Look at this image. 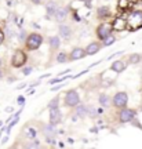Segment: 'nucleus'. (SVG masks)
I'll use <instances>...</instances> for the list:
<instances>
[{"label": "nucleus", "instance_id": "obj_1", "mask_svg": "<svg viewBox=\"0 0 142 149\" xmlns=\"http://www.w3.org/2000/svg\"><path fill=\"white\" fill-rule=\"evenodd\" d=\"M126 28L130 31H137L142 28V11H134L126 21Z\"/></svg>", "mask_w": 142, "mask_h": 149}, {"label": "nucleus", "instance_id": "obj_2", "mask_svg": "<svg viewBox=\"0 0 142 149\" xmlns=\"http://www.w3.org/2000/svg\"><path fill=\"white\" fill-rule=\"evenodd\" d=\"M42 43H43V37L40 35H37V33H32L26 39V46L29 50H36Z\"/></svg>", "mask_w": 142, "mask_h": 149}, {"label": "nucleus", "instance_id": "obj_3", "mask_svg": "<svg viewBox=\"0 0 142 149\" xmlns=\"http://www.w3.org/2000/svg\"><path fill=\"white\" fill-rule=\"evenodd\" d=\"M13 66H15V68H19V66H22V65L26 62V55H25V53L24 51H21V50H17V53L14 54V57H13Z\"/></svg>", "mask_w": 142, "mask_h": 149}, {"label": "nucleus", "instance_id": "obj_4", "mask_svg": "<svg viewBox=\"0 0 142 149\" xmlns=\"http://www.w3.org/2000/svg\"><path fill=\"white\" fill-rule=\"evenodd\" d=\"M127 100H128V97H127L126 93H117L113 98V104L117 108H124L127 104Z\"/></svg>", "mask_w": 142, "mask_h": 149}, {"label": "nucleus", "instance_id": "obj_5", "mask_svg": "<svg viewBox=\"0 0 142 149\" xmlns=\"http://www.w3.org/2000/svg\"><path fill=\"white\" fill-rule=\"evenodd\" d=\"M66 105L69 107H74V105H77L79 104V94L76 93V91H69L68 94H66Z\"/></svg>", "mask_w": 142, "mask_h": 149}, {"label": "nucleus", "instance_id": "obj_6", "mask_svg": "<svg viewBox=\"0 0 142 149\" xmlns=\"http://www.w3.org/2000/svg\"><path fill=\"white\" fill-rule=\"evenodd\" d=\"M134 116H135V113H134V111H131V109H123V111L120 112V120L124 123L134 120Z\"/></svg>", "mask_w": 142, "mask_h": 149}, {"label": "nucleus", "instance_id": "obj_7", "mask_svg": "<svg viewBox=\"0 0 142 149\" xmlns=\"http://www.w3.org/2000/svg\"><path fill=\"white\" fill-rule=\"evenodd\" d=\"M111 26L108 25V24H104V25H101L100 28H98V31H97V33H98V37L100 39H105L106 36H109L111 35Z\"/></svg>", "mask_w": 142, "mask_h": 149}, {"label": "nucleus", "instance_id": "obj_8", "mask_svg": "<svg viewBox=\"0 0 142 149\" xmlns=\"http://www.w3.org/2000/svg\"><path fill=\"white\" fill-rule=\"evenodd\" d=\"M50 122H51V124H57V123L61 122V112H59L58 108L51 109V112H50Z\"/></svg>", "mask_w": 142, "mask_h": 149}, {"label": "nucleus", "instance_id": "obj_9", "mask_svg": "<svg viewBox=\"0 0 142 149\" xmlns=\"http://www.w3.org/2000/svg\"><path fill=\"white\" fill-rule=\"evenodd\" d=\"M113 29L115 31H124L126 29V19L116 18L115 21H113Z\"/></svg>", "mask_w": 142, "mask_h": 149}, {"label": "nucleus", "instance_id": "obj_10", "mask_svg": "<svg viewBox=\"0 0 142 149\" xmlns=\"http://www.w3.org/2000/svg\"><path fill=\"white\" fill-rule=\"evenodd\" d=\"M84 55H86V53H84L83 48H74L73 51H72V54H70V58L72 59H80V58H83Z\"/></svg>", "mask_w": 142, "mask_h": 149}, {"label": "nucleus", "instance_id": "obj_11", "mask_svg": "<svg viewBox=\"0 0 142 149\" xmlns=\"http://www.w3.org/2000/svg\"><path fill=\"white\" fill-rule=\"evenodd\" d=\"M100 51V44H97V43H91L88 47L86 48V54L87 55H93V54L98 53Z\"/></svg>", "mask_w": 142, "mask_h": 149}, {"label": "nucleus", "instance_id": "obj_12", "mask_svg": "<svg viewBox=\"0 0 142 149\" xmlns=\"http://www.w3.org/2000/svg\"><path fill=\"white\" fill-rule=\"evenodd\" d=\"M124 68H126V65L123 64L121 61H115L113 64H112V70H115V72H123L124 70Z\"/></svg>", "mask_w": 142, "mask_h": 149}, {"label": "nucleus", "instance_id": "obj_13", "mask_svg": "<svg viewBox=\"0 0 142 149\" xmlns=\"http://www.w3.org/2000/svg\"><path fill=\"white\" fill-rule=\"evenodd\" d=\"M66 13H68L66 8H58V10L54 13V14H55V18H57V21H62V19H65Z\"/></svg>", "mask_w": 142, "mask_h": 149}, {"label": "nucleus", "instance_id": "obj_14", "mask_svg": "<svg viewBox=\"0 0 142 149\" xmlns=\"http://www.w3.org/2000/svg\"><path fill=\"white\" fill-rule=\"evenodd\" d=\"M59 35H61L62 37H69L70 36V29H69V26L61 25V26H59Z\"/></svg>", "mask_w": 142, "mask_h": 149}, {"label": "nucleus", "instance_id": "obj_15", "mask_svg": "<svg viewBox=\"0 0 142 149\" xmlns=\"http://www.w3.org/2000/svg\"><path fill=\"white\" fill-rule=\"evenodd\" d=\"M55 11H57V4H55L54 1H50V3H47V14H48V15H50V14L53 15Z\"/></svg>", "mask_w": 142, "mask_h": 149}, {"label": "nucleus", "instance_id": "obj_16", "mask_svg": "<svg viewBox=\"0 0 142 149\" xmlns=\"http://www.w3.org/2000/svg\"><path fill=\"white\" fill-rule=\"evenodd\" d=\"M98 15H100V18H105L106 15H109L108 7H101L100 10H98Z\"/></svg>", "mask_w": 142, "mask_h": 149}, {"label": "nucleus", "instance_id": "obj_17", "mask_svg": "<svg viewBox=\"0 0 142 149\" xmlns=\"http://www.w3.org/2000/svg\"><path fill=\"white\" fill-rule=\"evenodd\" d=\"M100 102H101L102 107H108V104H109V98H108V95L102 94V95L100 97Z\"/></svg>", "mask_w": 142, "mask_h": 149}, {"label": "nucleus", "instance_id": "obj_18", "mask_svg": "<svg viewBox=\"0 0 142 149\" xmlns=\"http://www.w3.org/2000/svg\"><path fill=\"white\" fill-rule=\"evenodd\" d=\"M139 61H141V55H139V54H132V55H130V62H131V64H137Z\"/></svg>", "mask_w": 142, "mask_h": 149}, {"label": "nucleus", "instance_id": "obj_19", "mask_svg": "<svg viewBox=\"0 0 142 149\" xmlns=\"http://www.w3.org/2000/svg\"><path fill=\"white\" fill-rule=\"evenodd\" d=\"M50 46L53 48H57L58 46H59V39H58V37H51V39H50Z\"/></svg>", "mask_w": 142, "mask_h": 149}, {"label": "nucleus", "instance_id": "obj_20", "mask_svg": "<svg viewBox=\"0 0 142 149\" xmlns=\"http://www.w3.org/2000/svg\"><path fill=\"white\" fill-rule=\"evenodd\" d=\"M104 40H105V42H104V43H105V46H111V44H113V43H115L116 39L113 36H111V35H109V36H106Z\"/></svg>", "mask_w": 142, "mask_h": 149}, {"label": "nucleus", "instance_id": "obj_21", "mask_svg": "<svg viewBox=\"0 0 142 149\" xmlns=\"http://www.w3.org/2000/svg\"><path fill=\"white\" fill-rule=\"evenodd\" d=\"M58 101H59V98H58V97H55V98H54L53 101L50 102V104H48V108H50V109H54V108H58Z\"/></svg>", "mask_w": 142, "mask_h": 149}, {"label": "nucleus", "instance_id": "obj_22", "mask_svg": "<svg viewBox=\"0 0 142 149\" xmlns=\"http://www.w3.org/2000/svg\"><path fill=\"white\" fill-rule=\"evenodd\" d=\"M87 113V108L83 105V107H79L77 108V115L79 116H81V117H84V115Z\"/></svg>", "mask_w": 142, "mask_h": 149}, {"label": "nucleus", "instance_id": "obj_23", "mask_svg": "<svg viewBox=\"0 0 142 149\" xmlns=\"http://www.w3.org/2000/svg\"><path fill=\"white\" fill-rule=\"evenodd\" d=\"M119 7H120L121 10H124L128 7V0H119Z\"/></svg>", "mask_w": 142, "mask_h": 149}, {"label": "nucleus", "instance_id": "obj_24", "mask_svg": "<svg viewBox=\"0 0 142 149\" xmlns=\"http://www.w3.org/2000/svg\"><path fill=\"white\" fill-rule=\"evenodd\" d=\"M57 61H58V62H61V64L66 62V55H65L63 53H61V54H59V55L57 57Z\"/></svg>", "mask_w": 142, "mask_h": 149}, {"label": "nucleus", "instance_id": "obj_25", "mask_svg": "<svg viewBox=\"0 0 142 149\" xmlns=\"http://www.w3.org/2000/svg\"><path fill=\"white\" fill-rule=\"evenodd\" d=\"M4 42V33H3V31L0 29V44Z\"/></svg>", "mask_w": 142, "mask_h": 149}, {"label": "nucleus", "instance_id": "obj_26", "mask_svg": "<svg viewBox=\"0 0 142 149\" xmlns=\"http://www.w3.org/2000/svg\"><path fill=\"white\" fill-rule=\"evenodd\" d=\"M32 72V68H25L24 69V74H29Z\"/></svg>", "mask_w": 142, "mask_h": 149}, {"label": "nucleus", "instance_id": "obj_27", "mask_svg": "<svg viewBox=\"0 0 142 149\" xmlns=\"http://www.w3.org/2000/svg\"><path fill=\"white\" fill-rule=\"evenodd\" d=\"M63 79H53L51 81H50V84H54V83H58V81H62Z\"/></svg>", "mask_w": 142, "mask_h": 149}, {"label": "nucleus", "instance_id": "obj_28", "mask_svg": "<svg viewBox=\"0 0 142 149\" xmlns=\"http://www.w3.org/2000/svg\"><path fill=\"white\" fill-rule=\"evenodd\" d=\"M62 86H63V84H59V86H57V87H53L51 90H53V91H57V90H59V88H61Z\"/></svg>", "mask_w": 142, "mask_h": 149}, {"label": "nucleus", "instance_id": "obj_29", "mask_svg": "<svg viewBox=\"0 0 142 149\" xmlns=\"http://www.w3.org/2000/svg\"><path fill=\"white\" fill-rule=\"evenodd\" d=\"M24 101H25V100H24V97H19V98H18V102H19L21 105H24Z\"/></svg>", "mask_w": 142, "mask_h": 149}, {"label": "nucleus", "instance_id": "obj_30", "mask_svg": "<svg viewBox=\"0 0 142 149\" xmlns=\"http://www.w3.org/2000/svg\"><path fill=\"white\" fill-rule=\"evenodd\" d=\"M7 139H8V137H4V139L1 141V144H6V141H7Z\"/></svg>", "mask_w": 142, "mask_h": 149}, {"label": "nucleus", "instance_id": "obj_31", "mask_svg": "<svg viewBox=\"0 0 142 149\" xmlns=\"http://www.w3.org/2000/svg\"><path fill=\"white\" fill-rule=\"evenodd\" d=\"M33 3H40V0H33Z\"/></svg>", "mask_w": 142, "mask_h": 149}, {"label": "nucleus", "instance_id": "obj_32", "mask_svg": "<svg viewBox=\"0 0 142 149\" xmlns=\"http://www.w3.org/2000/svg\"><path fill=\"white\" fill-rule=\"evenodd\" d=\"M0 77H1V70H0Z\"/></svg>", "mask_w": 142, "mask_h": 149}, {"label": "nucleus", "instance_id": "obj_33", "mask_svg": "<svg viewBox=\"0 0 142 149\" xmlns=\"http://www.w3.org/2000/svg\"><path fill=\"white\" fill-rule=\"evenodd\" d=\"M0 126H1V122H0Z\"/></svg>", "mask_w": 142, "mask_h": 149}]
</instances>
